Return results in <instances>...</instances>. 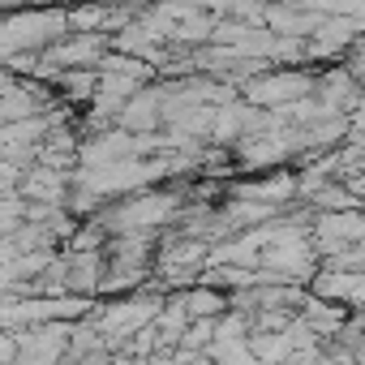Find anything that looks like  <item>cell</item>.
<instances>
[{
    "label": "cell",
    "instance_id": "cell-1",
    "mask_svg": "<svg viewBox=\"0 0 365 365\" xmlns=\"http://www.w3.org/2000/svg\"><path fill=\"white\" fill-rule=\"evenodd\" d=\"M305 95H314V73L305 65H262L245 82L241 99H250L267 112H284V108H297Z\"/></svg>",
    "mask_w": 365,
    "mask_h": 365
},
{
    "label": "cell",
    "instance_id": "cell-2",
    "mask_svg": "<svg viewBox=\"0 0 365 365\" xmlns=\"http://www.w3.org/2000/svg\"><path fill=\"white\" fill-rule=\"evenodd\" d=\"M176 297H180V305H185V314H190L194 322H215V318H224V314L232 309V292L220 288V284H211V279L185 284Z\"/></svg>",
    "mask_w": 365,
    "mask_h": 365
}]
</instances>
